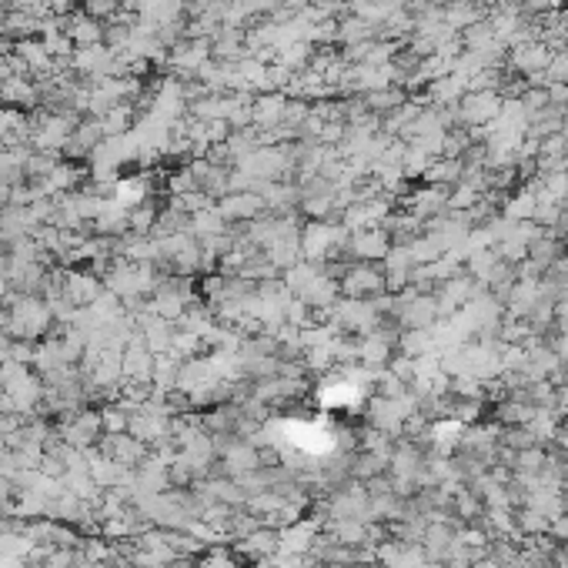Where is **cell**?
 <instances>
[{"label":"cell","instance_id":"3","mask_svg":"<svg viewBox=\"0 0 568 568\" xmlns=\"http://www.w3.org/2000/svg\"><path fill=\"white\" fill-rule=\"evenodd\" d=\"M98 452L104 458L117 461L121 468H140L151 458V444L134 438L131 431H124V435H104L98 442Z\"/></svg>","mask_w":568,"mask_h":568},{"label":"cell","instance_id":"4","mask_svg":"<svg viewBox=\"0 0 568 568\" xmlns=\"http://www.w3.org/2000/svg\"><path fill=\"white\" fill-rule=\"evenodd\" d=\"M235 555L237 558H244V562H254V565L275 562L277 555H281V528H275V525L254 528L248 539L235 541Z\"/></svg>","mask_w":568,"mask_h":568},{"label":"cell","instance_id":"6","mask_svg":"<svg viewBox=\"0 0 568 568\" xmlns=\"http://www.w3.org/2000/svg\"><path fill=\"white\" fill-rule=\"evenodd\" d=\"M100 425H104V435H124L131 425V412L121 402L100 404Z\"/></svg>","mask_w":568,"mask_h":568},{"label":"cell","instance_id":"2","mask_svg":"<svg viewBox=\"0 0 568 568\" xmlns=\"http://www.w3.org/2000/svg\"><path fill=\"white\" fill-rule=\"evenodd\" d=\"M341 298H358V301H374L378 294L388 288V281L381 277L374 261H355L345 275L338 277Z\"/></svg>","mask_w":568,"mask_h":568},{"label":"cell","instance_id":"1","mask_svg":"<svg viewBox=\"0 0 568 568\" xmlns=\"http://www.w3.org/2000/svg\"><path fill=\"white\" fill-rule=\"evenodd\" d=\"M191 281H195V277H184V275L164 277L151 294L154 315H161V318L167 321H180V315L197 301V288Z\"/></svg>","mask_w":568,"mask_h":568},{"label":"cell","instance_id":"5","mask_svg":"<svg viewBox=\"0 0 568 568\" xmlns=\"http://www.w3.org/2000/svg\"><path fill=\"white\" fill-rule=\"evenodd\" d=\"M348 248L361 261H378V258L388 254V235H381V231H355Z\"/></svg>","mask_w":568,"mask_h":568}]
</instances>
